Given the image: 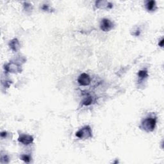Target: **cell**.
Here are the masks:
<instances>
[{
    "label": "cell",
    "instance_id": "13",
    "mask_svg": "<svg viewBox=\"0 0 164 164\" xmlns=\"http://www.w3.org/2000/svg\"><path fill=\"white\" fill-rule=\"evenodd\" d=\"M9 160H10V159H9V158L7 154H4V155H2L1 154V161H0L1 163H8L9 162Z\"/></svg>",
    "mask_w": 164,
    "mask_h": 164
},
{
    "label": "cell",
    "instance_id": "14",
    "mask_svg": "<svg viewBox=\"0 0 164 164\" xmlns=\"http://www.w3.org/2000/svg\"><path fill=\"white\" fill-rule=\"evenodd\" d=\"M24 8L25 10L26 11H30L32 10V6H31V4L28 3H24Z\"/></svg>",
    "mask_w": 164,
    "mask_h": 164
},
{
    "label": "cell",
    "instance_id": "4",
    "mask_svg": "<svg viewBox=\"0 0 164 164\" xmlns=\"http://www.w3.org/2000/svg\"><path fill=\"white\" fill-rule=\"evenodd\" d=\"M113 22L110 21L108 19L104 18L100 23V28L103 31H109L113 29Z\"/></svg>",
    "mask_w": 164,
    "mask_h": 164
},
{
    "label": "cell",
    "instance_id": "8",
    "mask_svg": "<svg viewBox=\"0 0 164 164\" xmlns=\"http://www.w3.org/2000/svg\"><path fill=\"white\" fill-rule=\"evenodd\" d=\"M9 48H10L12 51L17 52L21 48V44L19 43V41L16 38L12 39L10 40V42L8 43Z\"/></svg>",
    "mask_w": 164,
    "mask_h": 164
},
{
    "label": "cell",
    "instance_id": "2",
    "mask_svg": "<svg viewBox=\"0 0 164 164\" xmlns=\"http://www.w3.org/2000/svg\"><path fill=\"white\" fill-rule=\"evenodd\" d=\"M76 136L80 139H88L92 137V131L90 126H85L76 133Z\"/></svg>",
    "mask_w": 164,
    "mask_h": 164
},
{
    "label": "cell",
    "instance_id": "16",
    "mask_svg": "<svg viewBox=\"0 0 164 164\" xmlns=\"http://www.w3.org/2000/svg\"><path fill=\"white\" fill-rule=\"evenodd\" d=\"M7 136V132L2 131L1 133V137L3 138H5Z\"/></svg>",
    "mask_w": 164,
    "mask_h": 164
},
{
    "label": "cell",
    "instance_id": "11",
    "mask_svg": "<svg viewBox=\"0 0 164 164\" xmlns=\"http://www.w3.org/2000/svg\"><path fill=\"white\" fill-rule=\"evenodd\" d=\"M93 97L87 94L86 97H85V98L83 99V100L82 101V104L85 106H89L90 105H92L93 103Z\"/></svg>",
    "mask_w": 164,
    "mask_h": 164
},
{
    "label": "cell",
    "instance_id": "17",
    "mask_svg": "<svg viewBox=\"0 0 164 164\" xmlns=\"http://www.w3.org/2000/svg\"><path fill=\"white\" fill-rule=\"evenodd\" d=\"M163 40H164L163 39H162V40L159 41V43H158L159 46L162 47V48H163Z\"/></svg>",
    "mask_w": 164,
    "mask_h": 164
},
{
    "label": "cell",
    "instance_id": "1",
    "mask_svg": "<svg viewBox=\"0 0 164 164\" xmlns=\"http://www.w3.org/2000/svg\"><path fill=\"white\" fill-rule=\"evenodd\" d=\"M156 117H149L144 119L140 126V128L146 132H152L154 131L156 124Z\"/></svg>",
    "mask_w": 164,
    "mask_h": 164
},
{
    "label": "cell",
    "instance_id": "3",
    "mask_svg": "<svg viewBox=\"0 0 164 164\" xmlns=\"http://www.w3.org/2000/svg\"><path fill=\"white\" fill-rule=\"evenodd\" d=\"M4 69L6 72L17 74L22 72V68L20 64L17 62H10L4 66Z\"/></svg>",
    "mask_w": 164,
    "mask_h": 164
},
{
    "label": "cell",
    "instance_id": "9",
    "mask_svg": "<svg viewBox=\"0 0 164 164\" xmlns=\"http://www.w3.org/2000/svg\"><path fill=\"white\" fill-rule=\"evenodd\" d=\"M146 10L149 12H153L156 9V5L155 1H147L145 4Z\"/></svg>",
    "mask_w": 164,
    "mask_h": 164
},
{
    "label": "cell",
    "instance_id": "6",
    "mask_svg": "<svg viewBox=\"0 0 164 164\" xmlns=\"http://www.w3.org/2000/svg\"><path fill=\"white\" fill-rule=\"evenodd\" d=\"M33 140L34 138L31 135H27V134L21 135L18 138L19 142H20L24 145H26V146H28V145L33 143Z\"/></svg>",
    "mask_w": 164,
    "mask_h": 164
},
{
    "label": "cell",
    "instance_id": "15",
    "mask_svg": "<svg viewBox=\"0 0 164 164\" xmlns=\"http://www.w3.org/2000/svg\"><path fill=\"white\" fill-rule=\"evenodd\" d=\"M42 9L44 11L51 12V11H50V10H51V9H50V7L48 5H44L42 7Z\"/></svg>",
    "mask_w": 164,
    "mask_h": 164
},
{
    "label": "cell",
    "instance_id": "5",
    "mask_svg": "<svg viewBox=\"0 0 164 164\" xmlns=\"http://www.w3.org/2000/svg\"><path fill=\"white\" fill-rule=\"evenodd\" d=\"M91 79L89 74L86 73L81 74L78 78V83L81 86H88L90 84Z\"/></svg>",
    "mask_w": 164,
    "mask_h": 164
},
{
    "label": "cell",
    "instance_id": "10",
    "mask_svg": "<svg viewBox=\"0 0 164 164\" xmlns=\"http://www.w3.org/2000/svg\"><path fill=\"white\" fill-rule=\"evenodd\" d=\"M138 78L139 79V81H142L145 79H146L149 74H148V71L147 69H142L138 72Z\"/></svg>",
    "mask_w": 164,
    "mask_h": 164
},
{
    "label": "cell",
    "instance_id": "7",
    "mask_svg": "<svg viewBox=\"0 0 164 164\" xmlns=\"http://www.w3.org/2000/svg\"><path fill=\"white\" fill-rule=\"evenodd\" d=\"M96 7L99 9H111L113 7V4L112 3L107 1H103V0H100V1H96Z\"/></svg>",
    "mask_w": 164,
    "mask_h": 164
},
{
    "label": "cell",
    "instance_id": "12",
    "mask_svg": "<svg viewBox=\"0 0 164 164\" xmlns=\"http://www.w3.org/2000/svg\"><path fill=\"white\" fill-rule=\"evenodd\" d=\"M20 158L21 160L24 161L25 163H30L31 157L30 155H28V154H22L20 156Z\"/></svg>",
    "mask_w": 164,
    "mask_h": 164
}]
</instances>
